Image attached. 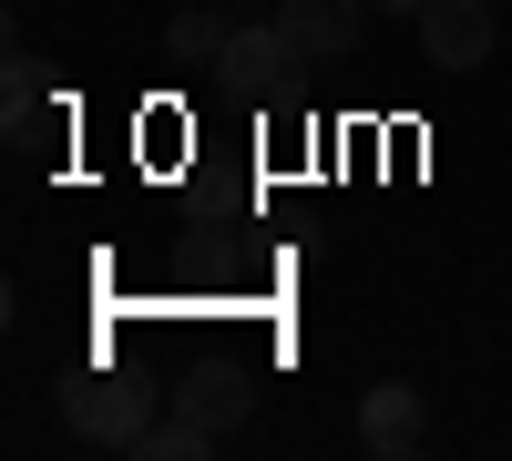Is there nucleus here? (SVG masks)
Returning a JSON list of instances; mask_svg holds the SVG:
<instances>
[{
	"instance_id": "39448f33",
	"label": "nucleus",
	"mask_w": 512,
	"mask_h": 461,
	"mask_svg": "<svg viewBox=\"0 0 512 461\" xmlns=\"http://www.w3.org/2000/svg\"><path fill=\"white\" fill-rule=\"evenodd\" d=\"M359 441L390 451V461H410L420 441H431V410H420V390H410V380H379V390L359 400Z\"/></svg>"
},
{
	"instance_id": "423d86ee",
	"label": "nucleus",
	"mask_w": 512,
	"mask_h": 461,
	"mask_svg": "<svg viewBox=\"0 0 512 461\" xmlns=\"http://www.w3.org/2000/svg\"><path fill=\"white\" fill-rule=\"evenodd\" d=\"M236 11H216V0H195V11H175V31H164V62H185V72H216L236 62Z\"/></svg>"
},
{
	"instance_id": "f257e3e1",
	"label": "nucleus",
	"mask_w": 512,
	"mask_h": 461,
	"mask_svg": "<svg viewBox=\"0 0 512 461\" xmlns=\"http://www.w3.org/2000/svg\"><path fill=\"white\" fill-rule=\"evenodd\" d=\"M62 421L72 441H93V451H134L154 421H144V380H113V369H82V380L62 390Z\"/></svg>"
},
{
	"instance_id": "20e7f679",
	"label": "nucleus",
	"mask_w": 512,
	"mask_h": 461,
	"mask_svg": "<svg viewBox=\"0 0 512 461\" xmlns=\"http://www.w3.org/2000/svg\"><path fill=\"white\" fill-rule=\"evenodd\" d=\"M420 52H431L441 72L492 62V0H431V11H420Z\"/></svg>"
},
{
	"instance_id": "f03ea898",
	"label": "nucleus",
	"mask_w": 512,
	"mask_h": 461,
	"mask_svg": "<svg viewBox=\"0 0 512 461\" xmlns=\"http://www.w3.org/2000/svg\"><path fill=\"white\" fill-rule=\"evenodd\" d=\"M369 11H379V0H277V31H287L308 62H349L359 31H369Z\"/></svg>"
},
{
	"instance_id": "7ed1b4c3",
	"label": "nucleus",
	"mask_w": 512,
	"mask_h": 461,
	"mask_svg": "<svg viewBox=\"0 0 512 461\" xmlns=\"http://www.w3.org/2000/svg\"><path fill=\"white\" fill-rule=\"evenodd\" d=\"M175 410H185V421L195 431H246V410H256V380H246V359H226V369H185V380H175Z\"/></svg>"
},
{
	"instance_id": "0eeeda50",
	"label": "nucleus",
	"mask_w": 512,
	"mask_h": 461,
	"mask_svg": "<svg viewBox=\"0 0 512 461\" xmlns=\"http://www.w3.org/2000/svg\"><path fill=\"white\" fill-rule=\"evenodd\" d=\"M297 62H308V52H297V41L277 31V11H267V21H246V31H236V72H246V82H287Z\"/></svg>"
},
{
	"instance_id": "6e6552de",
	"label": "nucleus",
	"mask_w": 512,
	"mask_h": 461,
	"mask_svg": "<svg viewBox=\"0 0 512 461\" xmlns=\"http://www.w3.org/2000/svg\"><path fill=\"white\" fill-rule=\"evenodd\" d=\"M379 11H410V21H420V11H431V0H379Z\"/></svg>"
}]
</instances>
